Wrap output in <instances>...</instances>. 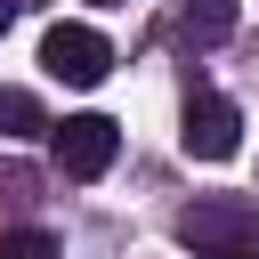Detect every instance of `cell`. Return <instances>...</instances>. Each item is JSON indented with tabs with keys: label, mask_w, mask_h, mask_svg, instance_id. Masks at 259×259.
Returning a JSON list of instances; mask_svg holds the SVG:
<instances>
[{
	"label": "cell",
	"mask_w": 259,
	"mask_h": 259,
	"mask_svg": "<svg viewBox=\"0 0 259 259\" xmlns=\"http://www.w3.org/2000/svg\"><path fill=\"white\" fill-rule=\"evenodd\" d=\"M178 243L194 259H259V202L243 194H202L178 210Z\"/></svg>",
	"instance_id": "cell-1"
},
{
	"label": "cell",
	"mask_w": 259,
	"mask_h": 259,
	"mask_svg": "<svg viewBox=\"0 0 259 259\" xmlns=\"http://www.w3.org/2000/svg\"><path fill=\"white\" fill-rule=\"evenodd\" d=\"M49 154H57L65 178H105L113 154H121V130L105 113H65V121H49Z\"/></svg>",
	"instance_id": "cell-2"
},
{
	"label": "cell",
	"mask_w": 259,
	"mask_h": 259,
	"mask_svg": "<svg viewBox=\"0 0 259 259\" xmlns=\"http://www.w3.org/2000/svg\"><path fill=\"white\" fill-rule=\"evenodd\" d=\"M40 65H49L65 89H97V81L113 73V49H105V32H89V24H49V32H40Z\"/></svg>",
	"instance_id": "cell-3"
},
{
	"label": "cell",
	"mask_w": 259,
	"mask_h": 259,
	"mask_svg": "<svg viewBox=\"0 0 259 259\" xmlns=\"http://www.w3.org/2000/svg\"><path fill=\"white\" fill-rule=\"evenodd\" d=\"M186 154L194 162H227L235 146H243V113H235V97H219V89H194L186 97Z\"/></svg>",
	"instance_id": "cell-4"
},
{
	"label": "cell",
	"mask_w": 259,
	"mask_h": 259,
	"mask_svg": "<svg viewBox=\"0 0 259 259\" xmlns=\"http://www.w3.org/2000/svg\"><path fill=\"white\" fill-rule=\"evenodd\" d=\"M178 32H186L194 49H210V40H227V32H235V0H194V8L178 16Z\"/></svg>",
	"instance_id": "cell-5"
},
{
	"label": "cell",
	"mask_w": 259,
	"mask_h": 259,
	"mask_svg": "<svg viewBox=\"0 0 259 259\" xmlns=\"http://www.w3.org/2000/svg\"><path fill=\"white\" fill-rule=\"evenodd\" d=\"M40 130H49L40 97L32 89H0V138H40Z\"/></svg>",
	"instance_id": "cell-6"
},
{
	"label": "cell",
	"mask_w": 259,
	"mask_h": 259,
	"mask_svg": "<svg viewBox=\"0 0 259 259\" xmlns=\"http://www.w3.org/2000/svg\"><path fill=\"white\" fill-rule=\"evenodd\" d=\"M0 259H57V235H40V227H8V235H0Z\"/></svg>",
	"instance_id": "cell-7"
},
{
	"label": "cell",
	"mask_w": 259,
	"mask_h": 259,
	"mask_svg": "<svg viewBox=\"0 0 259 259\" xmlns=\"http://www.w3.org/2000/svg\"><path fill=\"white\" fill-rule=\"evenodd\" d=\"M8 24H16V0H0V32H8Z\"/></svg>",
	"instance_id": "cell-8"
}]
</instances>
